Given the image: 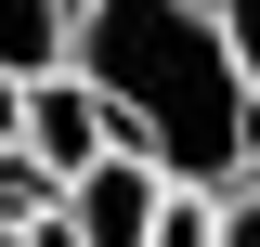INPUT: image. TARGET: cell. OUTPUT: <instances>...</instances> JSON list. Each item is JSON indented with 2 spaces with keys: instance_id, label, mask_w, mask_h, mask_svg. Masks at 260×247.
Segmentation results:
<instances>
[{
  "instance_id": "1",
  "label": "cell",
  "mask_w": 260,
  "mask_h": 247,
  "mask_svg": "<svg viewBox=\"0 0 260 247\" xmlns=\"http://www.w3.org/2000/svg\"><path fill=\"white\" fill-rule=\"evenodd\" d=\"M65 65L104 91L117 143L156 156L169 182H208L221 195L234 169H260V91L234 78L208 0H78Z\"/></svg>"
},
{
  "instance_id": "2",
  "label": "cell",
  "mask_w": 260,
  "mask_h": 247,
  "mask_svg": "<svg viewBox=\"0 0 260 247\" xmlns=\"http://www.w3.org/2000/svg\"><path fill=\"white\" fill-rule=\"evenodd\" d=\"M156 208H169V169L130 156V143H104L91 169H65V221H78V247H143Z\"/></svg>"
},
{
  "instance_id": "3",
  "label": "cell",
  "mask_w": 260,
  "mask_h": 247,
  "mask_svg": "<svg viewBox=\"0 0 260 247\" xmlns=\"http://www.w3.org/2000/svg\"><path fill=\"white\" fill-rule=\"evenodd\" d=\"M13 143L65 182V169H91V156L117 143V117H104V91L78 78V65H52V78H26V130H13Z\"/></svg>"
},
{
  "instance_id": "4",
  "label": "cell",
  "mask_w": 260,
  "mask_h": 247,
  "mask_svg": "<svg viewBox=\"0 0 260 247\" xmlns=\"http://www.w3.org/2000/svg\"><path fill=\"white\" fill-rule=\"evenodd\" d=\"M65 39H78V0H0V65L13 78H52Z\"/></svg>"
},
{
  "instance_id": "5",
  "label": "cell",
  "mask_w": 260,
  "mask_h": 247,
  "mask_svg": "<svg viewBox=\"0 0 260 247\" xmlns=\"http://www.w3.org/2000/svg\"><path fill=\"white\" fill-rule=\"evenodd\" d=\"M143 247H221V195H208V182H169V208H156Z\"/></svg>"
},
{
  "instance_id": "6",
  "label": "cell",
  "mask_w": 260,
  "mask_h": 247,
  "mask_svg": "<svg viewBox=\"0 0 260 247\" xmlns=\"http://www.w3.org/2000/svg\"><path fill=\"white\" fill-rule=\"evenodd\" d=\"M52 195H65V182H52V169H39L26 143H0V221H39V208H52Z\"/></svg>"
},
{
  "instance_id": "7",
  "label": "cell",
  "mask_w": 260,
  "mask_h": 247,
  "mask_svg": "<svg viewBox=\"0 0 260 247\" xmlns=\"http://www.w3.org/2000/svg\"><path fill=\"white\" fill-rule=\"evenodd\" d=\"M208 13H221V52H234V78L260 91V0H208Z\"/></svg>"
},
{
  "instance_id": "8",
  "label": "cell",
  "mask_w": 260,
  "mask_h": 247,
  "mask_svg": "<svg viewBox=\"0 0 260 247\" xmlns=\"http://www.w3.org/2000/svg\"><path fill=\"white\" fill-rule=\"evenodd\" d=\"M221 247H260V169L221 182Z\"/></svg>"
},
{
  "instance_id": "9",
  "label": "cell",
  "mask_w": 260,
  "mask_h": 247,
  "mask_svg": "<svg viewBox=\"0 0 260 247\" xmlns=\"http://www.w3.org/2000/svg\"><path fill=\"white\" fill-rule=\"evenodd\" d=\"M13 234H26V247H78V221H65V195H52V208H39V221H13Z\"/></svg>"
},
{
  "instance_id": "10",
  "label": "cell",
  "mask_w": 260,
  "mask_h": 247,
  "mask_svg": "<svg viewBox=\"0 0 260 247\" xmlns=\"http://www.w3.org/2000/svg\"><path fill=\"white\" fill-rule=\"evenodd\" d=\"M13 130H26V78L0 65V143H13Z\"/></svg>"
},
{
  "instance_id": "11",
  "label": "cell",
  "mask_w": 260,
  "mask_h": 247,
  "mask_svg": "<svg viewBox=\"0 0 260 247\" xmlns=\"http://www.w3.org/2000/svg\"><path fill=\"white\" fill-rule=\"evenodd\" d=\"M0 247H26V234H13V221H0Z\"/></svg>"
}]
</instances>
